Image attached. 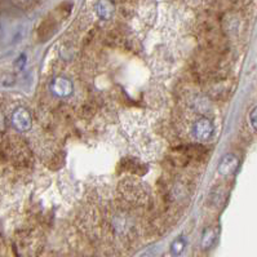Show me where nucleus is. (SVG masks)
<instances>
[{"mask_svg":"<svg viewBox=\"0 0 257 257\" xmlns=\"http://www.w3.org/2000/svg\"><path fill=\"white\" fill-rule=\"evenodd\" d=\"M50 89L58 99H68L74 92V84L68 76L58 75L51 82Z\"/></svg>","mask_w":257,"mask_h":257,"instance_id":"nucleus-1","label":"nucleus"},{"mask_svg":"<svg viewBox=\"0 0 257 257\" xmlns=\"http://www.w3.org/2000/svg\"><path fill=\"white\" fill-rule=\"evenodd\" d=\"M11 121L12 125L18 132H27V131H30L31 125H33V119H31L30 111L26 107H23V106H19V107H17L12 113Z\"/></svg>","mask_w":257,"mask_h":257,"instance_id":"nucleus-2","label":"nucleus"},{"mask_svg":"<svg viewBox=\"0 0 257 257\" xmlns=\"http://www.w3.org/2000/svg\"><path fill=\"white\" fill-rule=\"evenodd\" d=\"M193 133L195 138L199 141H208L215 133V125L211 119L208 118H201L194 123Z\"/></svg>","mask_w":257,"mask_h":257,"instance_id":"nucleus-3","label":"nucleus"},{"mask_svg":"<svg viewBox=\"0 0 257 257\" xmlns=\"http://www.w3.org/2000/svg\"><path fill=\"white\" fill-rule=\"evenodd\" d=\"M239 167V159L237 155L234 154H226L223 155L221 160L219 162V167H217V172L221 176L229 177L231 174H234L237 172Z\"/></svg>","mask_w":257,"mask_h":257,"instance_id":"nucleus-4","label":"nucleus"},{"mask_svg":"<svg viewBox=\"0 0 257 257\" xmlns=\"http://www.w3.org/2000/svg\"><path fill=\"white\" fill-rule=\"evenodd\" d=\"M96 13L99 16L100 19L103 21H109L113 18L115 13V5L113 0H99L96 3Z\"/></svg>","mask_w":257,"mask_h":257,"instance_id":"nucleus-5","label":"nucleus"},{"mask_svg":"<svg viewBox=\"0 0 257 257\" xmlns=\"http://www.w3.org/2000/svg\"><path fill=\"white\" fill-rule=\"evenodd\" d=\"M216 239H217V231L215 230V227H208L207 230H205V233H203V237H202L203 250H209L216 243Z\"/></svg>","mask_w":257,"mask_h":257,"instance_id":"nucleus-6","label":"nucleus"},{"mask_svg":"<svg viewBox=\"0 0 257 257\" xmlns=\"http://www.w3.org/2000/svg\"><path fill=\"white\" fill-rule=\"evenodd\" d=\"M186 244H188V242H186L185 237H177L172 242V244H171V254L173 255V256L181 255L186 248Z\"/></svg>","mask_w":257,"mask_h":257,"instance_id":"nucleus-7","label":"nucleus"},{"mask_svg":"<svg viewBox=\"0 0 257 257\" xmlns=\"http://www.w3.org/2000/svg\"><path fill=\"white\" fill-rule=\"evenodd\" d=\"M250 120H251V125H252V127L257 131V106L256 107H254L252 111H251Z\"/></svg>","mask_w":257,"mask_h":257,"instance_id":"nucleus-8","label":"nucleus"}]
</instances>
